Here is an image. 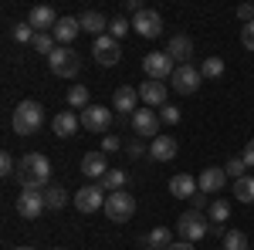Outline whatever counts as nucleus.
<instances>
[{"label":"nucleus","mask_w":254,"mask_h":250,"mask_svg":"<svg viewBox=\"0 0 254 250\" xmlns=\"http://www.w3.org/2000/svg\"><path fill=\"white\" fill-rule=\"evenodd\" d=\"M17 179H20L24 190H48V179H51V162H48V155H41V152L20 155Z\"/></svg>","instance_id":"1"},{"label":"nucleus","mask_w":254,"mask_h":250,"mask_svg":"<svg viewBox=\"0 0 254 250\" xmlns=\"http://www.w3.org/2000/svg\"><path fill=\"white\" fill-rule=\"evenodd\" d=\"M41 125H44V108L38 101L24 98L17 108H14V132L17 135H38Z\"/></svg>","instance_id":"2"},{"label":"nucleus","mask_w":254,"mask_h":250,"mask_svg":"<svg viewBox=\"0 0 254 250\" xmlns=\"http://www.w3.org/2000/svg\"><path fill=\"white\" fill-rule=\"evenodd\" d=\"M176 233H180V240H190V244L203 240V237L210 233V220H207V213L187 210L180 220H176Z\"/></svg>","instance_id":"3"},{"label":"nucleus","mask_w":254,"mask_h":250,"mask_svg":"<svg viewBox=\"0 0 254 250\" xmlns=\"http://www.w3.org/2000/svg\"><path fill=\"white\" fill-rule=\"evenodd\" d=\"M105 216L112 220V223H129L132 216H136V200H132V193L126 190H116L105 196Z\"/></svg>","instance_id":"4"},{"label":"nucleus","mask_w":254,"mask_h":250,"mask_svg":"<svg viewBox=\"0 0 254 250\" xmlns=\"http://www.w3.org/2000/svg\"><path fill=\"white\" fill-rule=\"evenodd\" d=\"M48 68H51V75H58V78H75L81 71V58L71 48L58 44V48L48 54Z\"/></svg>","instance_id":"5"},{"label":"nucleus","mask_w":254,"mask_h":250,"mask_svg":"<svg viewBox=\"0 0 254 250\" xmlns=\"http://www.w3.org/2000/svg\"><path fill=\"white\" fill-rule=\"evenodd\" d=\"M142 71L149 75V81H163V78H173L176 71V61L166 54V51H153L142 58Z\"/></svg>","instance_id":"6"},{"label":"nucleus","mask_w":254,"mask_h":250,"mask_svg":"<svg viewBox=\"0 0 254 250\" xmlns=\"http://www.w3.org/2000/svg\"><path fill=\"white\" fill-rule=\"evenodd\" d=\"M44 210H48V203H44V190H20L17 213L24 216V220H38Z\"/></svg>","instance_id":"7"},{"label":"nucleus","mask_w":254,"mask_h":250,"mask_svg":"<svg viewBox=\"0 0 254 250\" xmlns=\"http://www.w3.org/2000/svg\"><path fill=\"white\" fill-rule=\"evenodd\" d=\"M109 125H112V108H102V105H88V108L81 112V129H88V132L105 135V132H109Z\"/></svg>","instance_id":"8"},{"label":"nucleus","mask_w":254,"mask_h":250,"mask_svg":"<svg viewBox=\"0 0 254 250\" xmlns=\"http://www.w3.org/2000/svg\"><path fill=\"white\" fill-rule=\"evenodd\" d=\"M170 81H173V92H180V95H193L196 88H200V81H203V75H200V68H193V64H180Z\"/></svg>","instance_id":"9"},{"label":"nucleus","mask_w":254,"mask_h":250,"mask_svg":"<svg viewBox=\"0 0 254 250\" xmlns=\"http://www.w3.org/2000/svg\"><path fill=\"white\" fill-rule=\"evenodd\" d=\"M92 54H95V61L102 64V68H112V64H119V58H122L119 41L112 38V34H102V38H95V44H92Z\"/></svg>","instance_id":"10"},{"label":"nucleus","mask_w":254,"mask_h":250,"mask_svg":"<svg viewBox=\"0 0 254 250\" xmlns=\"http://www.w3.org/2000/svg\"><path fill=\"white\" fill-rule=\"evenodd\" d=\"M132 132L139 135V139H156L159 135V112L156 108H139L136 115H132Z\"/></svg>","instance_id":"11"},{"label":"nucleus","mask_w":254,"mask_h":250,"mask_svg":"<svg viewBox=\"0 0 254 250\" xmlns=\"http://www.w3.org/2000/svg\"><path fill=\"white\" fill-rule=\"evenodd\" d=\"M132 31L136 34H142V38H159L163 34V17H159L156 10H139L136 17H132Z\"/></svg>","instance_id":"12"},{"label":"nucleus","mask_w":254,"mask_h":250,"mask_svg":"<svg viewBox=\"0 0 254 250\" xmlns=\"http://www.w3.org/2000/svg\"><path fill=\"white\" fill-rule=\"evenodd\" d=\"M139 92L132 88V85H119L116 88V95H112V108H116L122 118H129V115H136L139 108Z\"/></svg>","instance_id":"13"},{"label":"nucleus","mask_w":254,"mask_h":250,"mask_svg":"<svg viewBox=\"0 0 254 250\" xmlns=\"http://www.w3.org/2000/svg\"><path fill=\"white\" fill-rule=\"evenodd\" d=\"M102 206H105V200H102V186H81V190H75V210L98 213Z\"/></svg>","instance_id":"14"},{"label":"nucleus","mask_w":254,"mask_h":250,"mask_svg":"<svg viewBox=\"0 0 254 250\" xmlns=\"http://www.w3.org/2000/svg\"><path fill=\"white\" fill-rule=\"evenodd\" d=\"M58 20H61V17L55 14V10H51V7H48V3H41V7H34V10L27 14V24H31L38 34H51Z\"/></svg>","instance_id":"15"},{"label":"nucleus","mask_w":254,"mask_h":250,"mask_svg":"<svg viewBox=\"0 0 254 250\" xmlns=\"http://www.w3.org/2000/svg\"><path fill=\"white\" fill-rule=\"evenodd\" d=\"M170 193H173L176 200H193L196 193H200V183L187 173H176L173 179H170Z\"/></svg>","instance_id":"16"},{"label":"nucleus","mask_w":254,"mask_h":250,"mask_svg":"<svg viewBox=\"0 0 254 250\" xmlns=\"http://www.w3.org/2000/svg\"><path fill=\"white\" fill-rule=\"evenodd\" d=\"M139 98L146 101V108H163L166 105V85L163 81H142Z\"/></svg>","instance_id":"17"},{"label":"nucleus","mask_w":254,"mask_h":250,"mask_svg":"<svg viewBox=\"0 0 254 250\" xmlns=\"http://www.w3.org/2000/svg\"><path fill=\"white\" fill-rule=\"evenodd\" d=\"M166 54L173 61H180V64H190V58H193V41L187 38V34H176V38H170V44H166Z\"/></svg>","instance_id":"18"},{"label":"nucleus","mask_w":254,"mask_h":250,"mask_svg":"<svg viewBox=\"0 0 254 250\" xmlns=\"http://www.w3.org/2000/svg\"><path fill=\"white\" fill-rule=\"evenodd\" d=\"M176 149H180V146H176L173 135H156V139L149 142V155H153L156 162H170L176 155Z\"/></svg>","instance_id":"19"},{"label":"nucleus","mask_w":254,"mask_h":250,"mask_svg":"<svg viewBox=\"0 0 254 250\" xmlns=\"http://www.w3.org/2000/svg\"><path fill=\"white\" fill-rule=\"evenodd\" d=\"M51 129H55V135H61V139H71V135L81 129V115H75V112H58L55 122H51Z\"/></svg>","instance_id":"20"},{"label":"nucleus","mask_w":254,"mask_h":250,"mask_svg":"<svg viewBox=\"0 0 254 250\" xmlns=\"http://www.w3.org/2000/svg\"><path fill=\"white\" fill-rule=\"evenodd\" d=\"M196 183H200V193H207V196H210V193L224 190V183H227V173H224V169H214V166H207V169L200 173V179H196Z\"/></svg>","instance_id":"21"},{"label":"nucleus","mask_w":254,"mask_h":250,"mask_svg":"<svg viewBox=\"0 0 254 250\" xmlns=\"http://www.w3.org/2000/svg\"><path fill=\"white\" fill-rule=\"evenodd\" d=\"M78 31H81V20L61 17L58 24H55V31H51V34H55V41H58V44H64V48H68V44L75 41V34H78Z\"/></svg>","instance_id":"22"},{"label":"nucleus","mask_w":254,"mask_h":250,"mask_svg":"<svg viewBox=\"0 0 254 250\" xmlns=\"http://www.w3.org/2000/svg\"><path fill=\"white\" fill-rule=\"evenodd\" d=\"M81 31H88V34H95V38H102V34H109V20L102 17L98 10H85L81 14Z\"/></svg>","instance_id":"23"},{"label":"nucleus","mask_w":254,"mask_h":250,"mask_svg":"<svg viewBox=\"0 0 254 250\" xmlns=\"http://www.w3.org/2000/svg\"><path fill=\"white\" fill-rule=\"evenodd\" d=\"M81 173L92 176V179H102V176L109 173V166H105V155H102V152H88L85 159H81Z\"/></svg>","instance_id":"24"},{"label":"nucleus","mask_w":254,"mask_h":250,"mask_svg":"<svg viewBox=\"0 0 254 250\" xmlns=\"http://www.w3.org/2000/svg\"><path fill=\"white\" fill-rule=\"evenodd\" d=\"M44 203H48V210H64V206H68V190H64L61 183H48Z\"/></svg>","instance_id":"25"},{"label":"nucleus","mask_w":254,"mask_h":250,"mask_svg":"<svg viewBox=\"0 0 254 250\" xmlns=\"http://www.w3.org/2000/svg\"><path fill=\"white\" fill-rule=\"evenodd\" d=\"M200 75L207 78V81L220 78V75H224V61L217 58V54H207V58H203V64H200Z\"/></svg>","instance_id":"26"},{"label":"nucleus","mask_w":254,"mask_h":250,"mask_svg":"<svg viewBox=\"0 0 254 250\" xmlns=\"http://www.w3.org/2000/svg\"><path fill=\"white\" fill-rule=\"evenodd\" d=\"M234 196L237 203H254V176H244L234 183Z\"/></svg>","instance_id":"27"},{"label":"nucleus","mask_w":254,"mask_h":250,"mask_svg":"<svg viewBox=\"0 0 254 250\" xmlns=\"http://www.w3.org/2000/svg\"><path fill=\"white\" fill-rule=\"evenodd\" d=\"M68 105L85 112V108H88V88H85V85H71V88H68Z\"/></svg>","instance_id":"28"},{"label":"nucleus","mask_w":254,"mask_h":250,"mask_svg":"<svg viewBox=\"0 0 254 250\" xmlns=\"http://www.w3.org/2000/svg\"><path fill=\"white\" fill-rule=\"evenodd\" d=\"M102 190H109V193L126 190V173L122 169H109V173L102 176Z\"/></svg>","instance_id":"29"},{"label":"nucleus","mask_w":254,"mask_h":250,"mask_svg":"<svg viewBox=\"0 0 254 250\" xmlns=\"http://www.w3.org/2000/svg\"><path fill=\"white\" fill-rule=\"evenodd\" d=\"M207 216H210V223H227V216H231V203H227V200H214Z\"/></svg>","instance_id":"30"},{"label":"nucleus","mask_w":254,"mask_h":250,"mask_svg":"<svg viewBox=\"0 0 254 250\" xmlns=\"http://www.w3.org/2000/svg\"><path fill=\"white\" fill-rule=\"evenodd\" d=\"M220 250H248V233L227 230V237H224V247H220Z\"/></svg>","instance_id":"31"},{"label":"nucleus","mask_w":254,"mask_h":250,"mask_svg":"<svg viewBox=\"0 0 254 250\" xmlns=\"http://www.w3.org/2000/svg\"><path fill=\"white\" fill-rule=\"evenodd\" d=\"M173 244V233L166 230V227H156V230L149 233V247H156V250H166Z\"/></svg>","instance_id":"32"},{"label":"nucleus","mask_w":254,"mask_h":250,"mask_svg":"<svg viewBox=\"0 0 254 250\" xmlns=\"http://www.w3.org/2000/svg\"><path fill=\"white\" fill-rule=\"evenodd\" d=\"M38 54H51L55 48H58V41H55V34H34V44H31Z\"/></svg>","instance_id":"33"},{"label":"nucleus","mask_w":254,"mask_h":250,"mask_svg":"<svg viewBox=\"0 0 254 250\" xmlns=\"http://www.w3.org/2000/svg\"><path fill=\"white\" fill-rule=\"evenodd\" d=\"M244 169H248V162H244V155H234V159H227V166H224V173L231 176V179H244Z\"/></svg>","instance_id":"34"},{"label":"nucleus","mask_w":254,"mask_h":250,"mask_svg":"<svg viewBox=\"0 0 254 250\" xmlns=\"http://www.w3.org/2000/svg\"><path fill=\"white\" fill-rule=\"evenodd\" d=\"M34 34H38V31H34L31 24H14V41H17V44H34Z\"/></svg>","instance_id":"35"},{"label":"nucleus","mask_w":254,"mask_h":250,"mask_svg":"<svg viewBox=\"0 0 254 250\" xmlns=\"http://www.w3.org/2000/svg\"><path fill=\"white\" fill-rule=\"evenodd\" d=\"M129 27H132V24H129L126 17H116V20H109V34H112L116 41H122V38H126V34H129Z\"/></svg>","instance_id":"36"},{"label":"nucleus","mask_w":254,"mask_h":250,"mask_svg":"<svg viewBox=\"0 0 254 250\" xmlns=\"http://www.w3.org/2000/svg\"><path fill=\"white\" fill-rule=\"evenodd\" d=\"M159 122H163V125H176V122H180V108H176V105H163V108H159Z\"/></svg>","instance_id":"37"},{"label":"nucleus","mask_w":254,"mask_h":250,"mask_svg":"<svg viewBox=\"0 0 254 250\" xmlns=\"http://www.w3.org/2000/svg\"><path fill=\"white\" fill-rule=\"evenodd\" d=\"M17 173V162L10 152H0V176H14Z\"/></svg>","instance_id":"38"},{"label":"nucleus","mask_w":254,"mask_h":250,"mask_svg":"<svg viewBox=\"0 0 254 250\" xmlns=\"http://www.w3.org/2000/svg\"><path fill=\"white\" fill-rule=\"evenodd\" d=\"M241 44H244L248 51H254V20H251V24H244V27H241Z\"/></svg>","instance_id":"39"},{"label":"nucleus","mask_w":254,"mask_h":250,"mask_svg":"<svg viewBox=\"0 0 254 250\" xmlns=\"http://www.w3.org/2000/svg\"><path fill=\"white\" fill-rule=\"evenodd\" d=\"M126 152H129V159H139V155L146 152V146H142V139H132V142H126Z\"/></svg>","instance_id":"40"},{"label":"nucleus","mask_w":254,"mask_h":250,"mask_svg":"<svg viewBox=\"0 0 254 250\" xmlns=\"http://www.w3.org/2000/svg\"><path fill=\"white\" fill-rule=\"evenodd\" d=\"M119 149H122V142L116 135H102V152H119Z\"/></svg>","instance_id":"41"},{"label":"nucleus","mask_w":254,"mask_h":250,"mask_svg":"<svg viewBox=\"0 0 254 250\" xmlns=\"http://www.w3.org/2000/svg\"><path fill=\"white\" fill-rule=\"evenodd\" d=\"M237 20H244V24H251V20H254V7H251V3H241V7H237Z\"/></svg>","instance_id":"42"},{"label":"nucleus","mask_w":254,"mask_h":250,"mask_svg":"<svg viewBox=\"0 0 254 250\" xmlns=\"http://www.w3.org/2000/svg\"><path fill=\"white\" fill-rule=\"evenodd\" d=\"M244 162H248V166H254V139L244 146Z\"/></svg>","instance_id":"43"},{"label":"nucleus","mask_w":254,"mask_h":250,"mask_svg":"<svg viewBox=\"0 0 254 250\" xmlns=\"http://www.w3.org/2000/svg\"><path fill=\"white\" fill-rule=\"evenodd\" d=\"M166 250H196V247L190 244V240H176V244H170Z\"/></svg>","instance_id":"44"},{"label":"nucleus","mask_w":254,"mask_h":250,"mask_svg":"<svg viewBox=\"0 0 254 250\" xmlns=\"http://www.w3.org/2000/svg\"><path fill=\"white\" fill-rule=\"evenodd\" d=\"M203 206H207V193H196V196H193V210L203 213Z\"/></svg>","instance_id":"45"},{"label":"nucleus","mask_w":254,"mask_h":250,"mask_svg":"<svg viewBox=\"0 0 254 250\" xmlns=\"http://www.w3.org/2000/svg\"><path fill=\"white\" fill-rule=\"evenodd\" d=\"M210 237H227V230H224V223H210Z\"/></svg>","instance_id":"46"},{"label":"nucleus","mask_w":254,"mask_h":250,"mask_svg":"<svg viewBox=\"0 0 254 250\" xmlns=\"http://www.w3.org/2000/svg\"><path fill=\"white\" fill-rule=\"evenodd\" d=\"M14 250H34V247H14Z\"/></svg>","instance_id":"47"},{"label":"nucleus","mask_w":254,"mask_h":250,"mask_svg":"<svg viewBox=\"0 0 254 250\" xmlns=\"http://www.w3.org/2000/svg\"><path fill=\"white\" fill-rule=\"evenodd\" d=\"M149 250H156V247H149Z\"/></svg>","instance_id":"48"},{"label":"nucleus","mask_w":254,"mask_h":250,"mask_svg":"<svg viewBox=\"0 0 254 250\" xmlns=\"http://www.w3.org/2000/svg\"><path fill=\"white\" fill-rule=\"evenodd\" d=\"M55 250H61V247H55Z\"/></svg>","instance_id":"49"}]
</instances>
